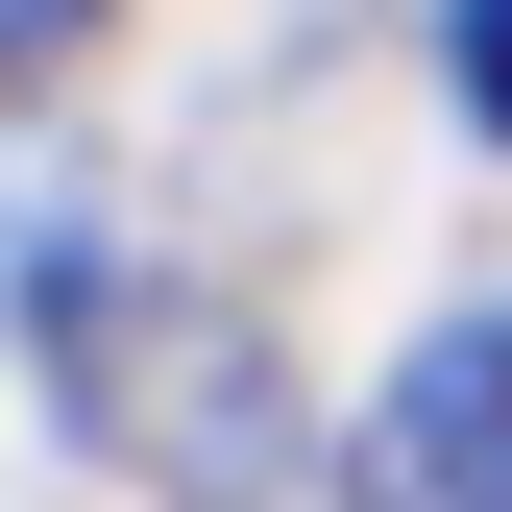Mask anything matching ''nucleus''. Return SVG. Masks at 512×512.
<instances>
[{
    "instance_id": "nucleus-1",
    "label": "nucleus",
    "mask_w": 512,
    "mask_h": 512,
    "mask_svg": "<svg viewBox=\"0 0 512 512\" xmlns=\"http://www.w3.org/2000/svg\"><path fill=\"white\" fill-rule=\"evenodd\" d=\"M342 512H512V293H488V317H439L391 391H366Z\"/></svg>"
},
{
    "instance_id": "nucleus-2",
    "label": "nucleus",
    "mask_w": 512,
    "mask_h": 512,
    "mask_svg": "<svg viewBox=\"0 0 512 512\" xmlns=\"http://www.w3.org/2000/svg\"><path fill=\"white\" fill-rule=\"evenodd\" d=\"M464 122L512 147V0H464Z\"/></svg>"
},
{
    "instance_id": "nucleus-3",
    "label": "nucleus",
    "mask_w": 512,
    "mask_h": 512,
    "mask_svg": "<svg viewBox=\"0 0 512 512\" xmlns=\"http://www.w3.org/2000/svg\"><path fill=\"white\" fill-rule=\"evenodd\" d=\"M49 49H98V0H0V74H49Z\"/></svg>"
}]
</instances>
